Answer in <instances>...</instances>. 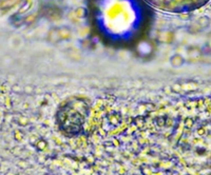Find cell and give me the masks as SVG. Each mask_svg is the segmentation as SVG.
Wrapping results in <instances>:
<instances>
[{
	"label": "cell",
	"mask_w": 211,
	"mask_h": 175,
	"mask_svg": "<svg viewBox=\"0 0 211 175\" xmlns=\"http://www.w3.org/2000/svg\"><path fill=\"white\" fill-rule=\"evenodd\" d=\"M150 6L169 13H181L200 6L203 0H146Z\"/></svg>",
	"instance_id": "2"
},
{
	"label": "cell",
	"mask_w": 211,
	"mask_h": 175,
	"mask_svg": "<svg viewBox=\"0 0 211 175\" xmlns=\"http://www.w3.org/2000/svg\"><path fill=\"white\" fill-rule=\"evenodd\" d=\"M89 103L82 97H71L58 108L56 120L61 131L68 135H77L89 115Z\"/></svg>",
	"instance_id": "1"
}]
</instances>
